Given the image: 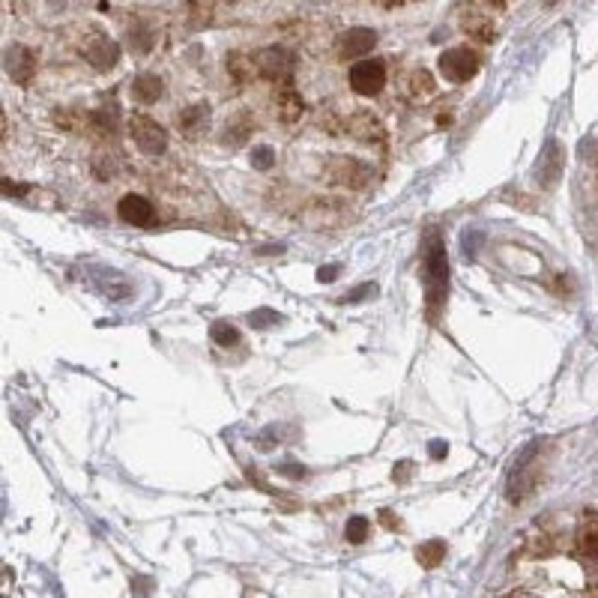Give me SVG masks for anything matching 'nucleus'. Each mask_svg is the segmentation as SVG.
<instances>
[{
    "mask_svg": "<svg viewBox=\"0 0 598 598\" xmlns=\"http://www.w3.org/2000/svg\"><path fill=\"white\" fill-rule=\"evenodd\" d=\"M449 287V260H446V245L440 233H428V249H425V297L428 305H440Z\"/></svg>",
    "mask_w": 598,
    "mask_h": 598,
    "instance_id": "nucleus-1",
    "label": "nucleus"
},
{
    "mask_svg": "<svg viewBox=\"0 0 598 598\" xmlns=\"http://www.w3.org/2000/svg\"><path fill=\"white\" fill-rule=\"evenodd\" d=\"M129 132H132L135 144L147 156H159V153H165V147H168L165 129L159 126L156 120H150V117H144V114H135L132 120H129Z\"/></svg>",
    "mask_w": 598,
    "mask_h": 598,
    "instance_id": "nucleus-2",
    "label": "nucleus"
},
{
    "mask_svg": "<svg viewBox=\"0 0 598 598\" xmlns=\"http://www.w3.org/2000/svg\"><path fill=\"white\" fill-rule=\"evenodd\" d=\"M386 84V63L383 60H359L350 69V87L359 96H377Z\"/></svg>",
    "mask_w": 598,
    "mask_h": 598,
    "instance_id": "nucleus-3",
    "label": "nucleus"
},
{
    "mask_svg": "<svg viewBox=\"0 0 598 598\" xmlns=\"http://www.w3.org/2000/svg\"><path fill=\"white\" fill-rule=\"evenodd\" d=\"M476 69H479V57L470 48H449L440 57V72L452 84H464L466 78H473Z\"/></svg>",
    "mask_w": 598,
    "mask_h": 598,
    "instance_id": "nucleus-4",
    "label": "nucleus"
},
{
    "mask_svg": "<svg viewBox=\"0 0 598 598\" xmlns=\"http://www.w3.org/2000/svg\"><path fill=\"white\" fill-rule=\"evenodd\" d=\"M117 213L126 225H135V228H150L156 222V210L147 198L141 195H126L120 203H117Z\"/></svg>",
    "mask_w": 598,
    "mask_h": 598,
    "instance_id": "nucleus-5",
    "label": "nucleus"
},
{
    "mask_svg": "<svg viewBox=\"0 0 598 598\" xmlns=\"http://www.w3.org/2000/svg\"><path fill=\"white\" fill-rule=\"evenodd\" d=\"M257 66L269 81H287L290 72H294V57L284 48H267V51H260Z\"/></svg>",
    "mask_w": 598,
    "mask_h": 598,
    "instance_id": "nucleus-6",
    "label": "nucleus"
},
{
    "mask_svg": "<svg viewBox=\"0 0 598 598\" xmlns=\"http://www.w3.org/2000/svg\"><path fill=\"white\" fill-rule=\"evenodd\" d=\"M374 46H377V33L374 31H368V27H353V31H347L341 36L338 51H341L344 60H359V57H365Z\"/></svg>",
    "mask_w": 598,
    "mask_h": 598,
    "instance_id": "nucleus-7",
    "label": "nucleus"
},
{
    "mask_svg": "<svg viewBox=\"0 0 598 598\" xmlns=\"http://www.w3.org/2000/svg\"><path fill=\"white\" fill-rule=\"evenodd\" d=\"M332 180L335 183H347L353 188H362L368 180V168L362 162H353V159H338V162L332 165Z\"/></svg>",
    "mask_w": 598,
    "mask_h": 598,
    "instance_id": "nucleus-8",
    "label": "nucleus"
},
{
    "mask_svg": "<svg viewBox=\"0 0 598 598\" xmlns=\"http://www.w3.org/2000/svg\"><path fill=\"white\" fill-rule=\"evenodd\" d=\"M87 60H90L93 69L105 72L120 60V48H117V42H111V39H96L93 46L87 48Z\"/></svg>",
    "mask_w": 598,
    "mask_h": 598,
    "instance_id": "nucleus-9",
    "label": "nucleus"
},
{
    "mask_svg": "<svg viewBox=\"0 0 598 598\" xmlns=\"http://www.w3.org/2000/svg\"><path fill=\"white\" fill-rule=\"evenodd\" d=\"M6 69H9V75H12V81H18V84H27L33 78V69H36V63H33V54L27 51V48H21V46H16L9 51V60H6Z\"/></svg>",
    "mask_w": 598,
    "mask_h": 598,
    "instance_id": "nucleus-10",
    "label": "nucleus"
},
{
    "mask_svg": "<svg viewBox=\"0 0 598 598\" xmlns=\"http://www.w3.org/2000/svg\"><path fill=\"white\" fill-rule=\"evenodd\" d=\"M207 123H210V108L207 105H192V108H186L183 114H180V126H183V132L186 135H201L203 129H207Z\"/></svg>",
    "mask_w": 598,
    "mask_h": 598,
    "instance_id": "nucleus-11",
    "label": "nucleus"
},
{
    "mask_svg": "<svg viewBox=\"0 0 598 598\" xmlns=\"http://www.w3.org/2000/svg\"><path fill=\"white\" fill-rule=\"evenodd\" d=\"M132 93H135L138 102L150 105V102H156L159 96H162V81H159L156 75H138L135 84H132Z\"/></svg>",
    "mask_w": 598,
    "mask_h": 598,
    "instance_id": "nucleus-12",
    "label": "nucleus"
},
{
    "mask_svg": "<svg viewBox=\"0 0 598 598\" xmlns=\"http://www.w3.org/2000/svg\"><path fill=\"white\" fill-rule=\"evenodd\" d=\"M560 171H562L560 147H557V144H548V150H545V156H542V180H545V186H553V183H557Z\"/></svg>",
    "mask_w": 598,
    "mask_h": 598,
    "instance_id": "nucleus-13",
    "label": "nucleus"
},
{
    "mask_svg": "<svg viewBox=\"0 0 598 598\" xmlns=\"http://www.w3.org/2000/svg\"><path fill=\"white\" fill-rule=\"evenodd\" d=\"M443 557H446V545L440 542V538H431V542L419 545V550H416V560L425 568H434L437 562H443Z\"/></svg>",
    "mask_w": 598,
    "mask_h": 598,
    "instance_id": "nucleus-14",
    "label": "nucleus"
},
{
    "mask_svg": "<svg viewBox=\"0 0 598 598\" xmlns=\"http://www.w3.org/2000/svg\"><path fill=\"white\" fill-rule=\"evenodd\" d=\"M368 533H371V520H368V518H362V515H353V518L347 520V527H344L347 542H353V545L365 542Z\"/></svg>",
    "mask_w": 598,
    "mask_h": 598,
    "instance_id": "nucleus-15",
    "label": "nucleus"
},
{
    "mask_svg": "<svg viewBox=\"0 0 598 598\" xmlns=\"http://www.w3.org/2000/svg\"><path fill=\"white\" fill-rule=\"evenodd\" d=\"M210 335H213V341H215V344H222V347L237 344V341H240V329L233 326V324H225V320H218V324H213Z\"/></svg>",
    "mask_w": 598,
    "mask_h": 598,
    "instance_id": "nucleus-16",
    "label": "nucleus"
},
{
    "mask_svg": "<svg viewBox=\"0 0 598 598\" xmlns=\"http://www.w3.org/2000/svg\"><path fill=\"white\" fill-rule=\"evenodd\" d=\"M279 102H282V120H284V123L297 120V117L302 114V99H299L294 90H284Z\"/></svg>",
    "mask_w": 598,
    "mask_h": 598,
    "instance_id": "nucleus-17",
    "label": "nucleus"
},
{
    "mask_svg": "<svg viewBox=\"0 0 598 598\" xmlns=\"http://www.w3.org/2000/svg\"><path fill=\"white\" fill-rule=\"evenodd\" d=\"M252 165H255L257 171H269V168L275 165V153H272L269 147H255V150H252Z\"/></svg>",
    "mask_w": 598,
    "mask_h": 598,
    "instance_id": "nucleus-18",
    "label": "nucleus"
},
{
    "mask_svg": "<svg viewBox=\"0 0 598 598\" xmlns=\"http://www.w3.org/2000/svg\"><path fill=\"white\" fill-rule=\"evenodd\" d=\"M279 314L269 311V309H260V311H252V326H269V324H279Z\"/></svg>",
    "mask_w": 598,
    "mask_h": 598,
    "instance_id": "nucleus-19",
    "label": "nucleus"
},
{
    "mask_svg": "<svg viewBox=\"0 0 598 598\" xmlns=\"http://www.w3.org/2000/svg\"><path fill=\"white\" fill-rule=\"evenodd\" d=\"M362 297H377V284H362V287H356V290H350L344 299H347V302H362Z\"/></svg>",
    "mask_w": 598,
    "mask_h": 598,
    "instance_id": "nucleus-20",
    "label": "nucleus"
},
{
    "mask_svg": "<svg viewBox=\"0 0 598 598\" xmlns=\"http://www.w3.org/2000/svg\"><path fill=\"white\" fill-rule=\"evenodd\" d=\"M335 275H338V267H320L317 269V282L320 284H329V282H335Z\"/></svg>",
    "mask_w": 598,
    "mask_h": 598,
    "instance_id": "nucleus-21",
    "label": "nucleus"
},
{
    "mask_svg": "<svg viewBox=\"0 0 598 598\" xmlns=\"http://www.w3.org/2000/svg\"><path fill=\"white\" fill-rule=\"evenodd\" d=\"M279 473H282V476H290V479H302V476H305V470H302V466H297V464H284V466H279Z\"/></svg>",
    "mask_w": 598,
    "mask_h": 598,
    "instance_id": "nucleus-22",
    "label": "nucleus"
},
{
    "mask_svg": "<svg viewBox=\"0 0 598 598\" xmlns=\"http://www.w3.org/2000/svg\"><path fill=\"white\" fill-rule=\"evenodd\" d=\"M428 452H431V458H437V461H440V458H446V452H449V446H446L443 440H434V443L428 446Z\"/></svg>",
    "mask_w": 598,
    "mask_h": 598,
    "instance_id": "nucleus-23",
    "label": "nucleus"
},
{
    "mask_svg": "<svg viewBox=\"0 0 598 598\" xmlns=\"http://www.w3.org/2000/svg\"><path fill=\"white\" fill-rule=\"evenodd\" d=\"M583 548H587V553H598V533H592L587 542H583Z\"/></svg>",
    "mask_w": 598,
    "mask_h": 598,
    "instance_id": "nucleus-24",
    "label": "nucleus"
},
{
    "mask_svg": "<svg viewBox=\"0 0 598 598\" xmlns=\"http://www.w3.org/2000/svg\"><path fill=\"white\" fill-rule=\"evenodd\" d=\"M410 476V464H398V479H407Z\"/></svg>",
    "mask_w": 598,
    "mask_h": 598,
    "instance_id": "nucleus-25",
    "label": "nucleus"
}]
</instances>
